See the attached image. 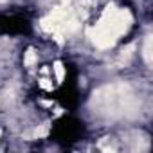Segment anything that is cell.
<instances>
[{
    "mask_svg": "<svg viewBox=\"0 0 153 153\" xmlns=\"http://www.w3.org/2000/svg\"><path fill=\"white\" fill-rule=\"evenodd\" d=\"M149 45H151V38L148 36L146 45H144V58H146V61H148V63H149Z\"/></svg>",
    "mask_w": 153,
    "mask_h": 153,
    "instance_id": "obj_1",
    "label": "cell"
}]
</instances>
